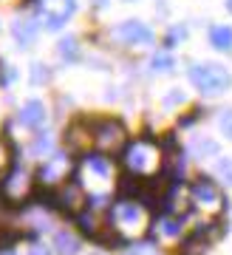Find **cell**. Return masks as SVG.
Segmentation results:
<instances>
[{"label":"cell","mask_w":232,"mask_h":255,"mask_svg":"<svg viewBox=\"0 0 232 255\" xmlns=\"http://www.w3.org/2000/svg\"><path fill=\"white\" fill-rule=\"evenodd\" d=\"M88 167H91L97 176H108V162H105V159H99V156L88 159Z\"/></svg>","instance_id":"16"},{"label":"cell","mask_w":232,"mask_h":255,"mask_svg":"<svg viewBox=\"0 0 232 255\" xmlns=\"http://www.w3.org/2000/svg\"><path fill=\"white\" fill-rule=\"evenodd\" d=\"M11 34H14V40H17V46L28 48L37 40V23L28 20V17H17L14 23H11Z\"/></svg>","instance_id":"4"},{"label":"cell","mask_w":232,"mask_h":255,"mask_svg":"<svg viewBox=\"0 0 232 255\" xmlns=\"http://www.w3.org/2000/svg\"><path fill=\"white\" fill-rule=\"evenodd\" d=\"M190 82L204 97H218L232 88V74L221 63H196L190 68Z\"/></svg>","instance_id":"1"},{"label":"cell","mask_w":232,"mask_h":255,"mask_svg":"<svg viewBox=\"0 0 232 255\" xmlns=\"http://www.w3.org/2000/svg\"><path fill=\"white\" fill-rule=\"evenodd\" d=\"M127 255H156V253H153L150 247H139V250H130Z\"/></svg>","instance_id":"18"},{"label":"cell","mask_w":232,"mask_h":255,"mask_svg":"<svg viewBox=\"0 0 232 255\" xmlns=\"http://www.w3.org/2000/svg\"><path fill=\"white\" fill-rule=\"evenodd\" d=\"M116 221H119V227L122 230H139L142 227V210L136 207V204H119L116 207Z\"/></svg>","instance_id":"5"},{"label":"cell","mask_w":232,"mask_h":255,"mask_svg":"<svg viewBox=\"0 0 232 255\" xmlns=\"http://www.w3.org/2000/svg\"><path fill=\"white\" fill-rule=\"evenodd\" d=\"M28 255H48V250H43V247H34Z\"/></svg>","instance_id":"19"},{"label":"cell","mask_w":232,"mask_h":255,"mask_svg":"<svg viewBox=\"0 0 232 255\" xmlns=\"http://www.w3.org/2000/svg\"><path fill=\"white\" fill-rule=\"evenodd\" d=\"M127 164L133 167V170H150L153 167V150L147 145H136L127 156Z\"/></svg>","instance_id":"7"},{"label":"cell","mask_w":232,"mask_h":255,"mask_svg":"<svg viewBox=\"0 0 232 255\" xmlns=\"http://www.w3.org/2000/svg\"><path fill=\"white\" fill-rule=\"evenodd\" d=\"M77 11V0H40V14H43L45 28L60 31Z\"/></svg>","instance_id":"2"},{"label":"cell","mask_w":232,"mask_h":255,"mask_svg":"<svg viewBox=\"0 0 232 255\" xmlns=\"http://www.w3.org/2000/svg\"><path fill=\"white\" fill-rule=\"evenodd\" d=\"M218 128H221V133H227V139H232V111H224L221 114Z\"/></svg>","instance_id":"15"},{"label":"cell","mask_w":232,"mask_h":255,"mask_svg":"<svg viewBox=\"0 0 232 255\" xmlns=\"http://www.w3.org/2000/svg\"><path fill=\"white\" fill-rule=\"evenodd\" d=\"M114 37L127 46H147V43H153V28L142 20H122L114 28Z\"/></svg>","instance_id":"3"},{"label":"cell","mask_w":232,"mask_h":255,"mask_svg":"<svg viewBox=\"0 0 232 255\" xmlns=\"http://www.w3.org/2000/svg\"><path fill=\"white\" fill-rule=\"evenodd\" d=\"M65 167H68V162H65L63 156H57V159H51V162L43 167V179H45V182H57V179L63 176Z\"/></svg>","instance_id":"10"},{"label":"cell","mask_w":232,"mask_h":255,"mask_svg":"<svg viewBox=\"0 0 232 255\" xmlns=\"http://www.w3.org/2000/svg\"><path fill=\"white\" fill-rule=\"evenodd\" d=\"M210 46L218 51H232V28L230 26H213L210 28Z\"/></svg>","instance_id":"8"},{"label":"cell","mask_w":232,"mask_h":255,"mask_svg":"<svg viewBox=\"0 0 232 255\" xmlns=\"http://www.w3.org/2000/svg\"><path fill=\"white\" fill-rule=\"evenodd\" d=\"M150 68H153V71L167 74V71H173V68H176V57H173V54H167V51H159V54H153Z\"/></svg>","instance_id":"11"},{"label":"cell","mask_w":232,"mask_h":255,"mask_svg":"<svg viewBox=\"0 0 232 255\" xmlns=\"http://www.w3.org/2000/svg\"><path fill=\"white\" fill-rule=\"evenodd\" d=\"M20 122L26 128H40L45 122V105L40 100H28L20 111Z\"/></svg>","instance_id":"6"},{"label":"cell","mask_w":232,"mask_h":255,"mask_svg":"<svg viewBox=\"0 0 232 255\" xmlns=\"http://www.w3.org/2000/svg\"><path fill=\"white\" fill-rule=\"evenodd\" d=\"M184 102V91L181 88H170V94L161 100V105H164V111H170V108H176V105H181Z\"/></svg>","instance_id":"13"},{"label":"cell","mask_w":232,"mask_h":255,"mask_svg":"<svg viewBox=\"0 0 232 255\" xmlns=\"http://www.w3.org/2000/svg\"><path fill=\"white\" fill-rule=\"evenodd\" d=\"M196 196H198L201 201H215V199H218L210 184H196Z\"/></svg>","instance_id":"17"},{"label":"cell","mask_w":232,"mask_h":255,"mask_svg":"<svg viewBox=\"0 0 232 255\" xmlns=\"http://www.w3.org/2000/svg\"><path fill=\"white\" fill-rule=\"evenodd\" d=\"M125 3H133V0H125Z\"/></svg>","instance_id":"21"},{"label":"cell","mask_w":232,"mask_h":255,"mask_svg":"<svg viewBox=\"0 0 232 255\" xmlns=\"http://www.w3.org/2000/svg\"><path fill=\"white\" fill-rule=\"evenodd\" d=\"M218 176H221L227 184H232V159H218Z\"/></svg>","instance_id":"14"},{"label":"cell","mask_w":232,"mask_h":255,"mask_svg":"<svg viewBox=\"0 0 232 255\" xmlns=\"http://www.w3.org/2000/svg\"><path fill=\"white\" fill-rule=\"evenodd\" d=\"M224 6H227V11L232 14V0H224Z\"/></svg>","instance_id":"20"},{"label":"cell","mask_w":232,"mask_h":255,"mask_svg":"<svg viewBox=\"0 0 232 255\" xmlns=\"http://www.w3.org/2000/svg\"><path fill=\"white\" fill-rule=\"evenodd\" d=\"M60 57L68 60V63H77V60H80V46H77V40H74V37L60 40Z\"/></svg>","instance_id":"12"},{"label":"cell","mask_w":232,"mask_h":255,"mask_svg":"<svg viewBox=\"0 0 232 255\" xmlns=\"http://www.w3.org/2000/svg\"><path fill=\"white\" fill-rule=\"evenodd\" d=\"M54 250H57L60 255H77L80 241H77V236H71L68 230H60V233L54 236Z\"/></svg>","instance_id":"9"}]
</instances>
